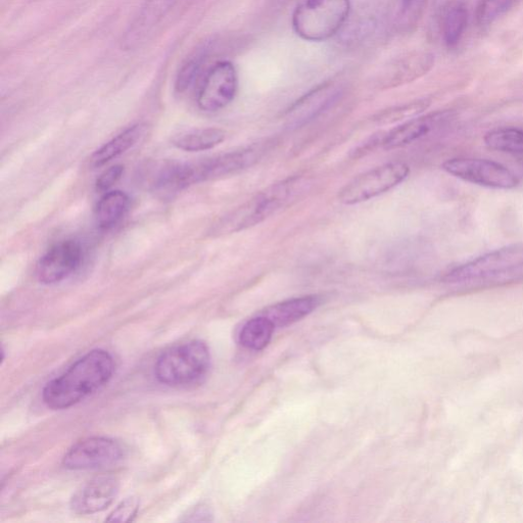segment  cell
<instances>
[{"mask_svg": "<svg viewBox=\"0 0 523 523\" xmlns=\"http://www.w3.org/2000/svg\"><path fill=\"white\" fill-rule=\"evenodd\" d=\"M124 450L115 440L93 437L78 442L65 455L63 465L70 470L100 469L117 464Z\"/></svg>", "mask_w": 523, "mask_h": 523, "instance_id": "obj_9", "label": "cell"}, {"mask_svg": "<svg viewBox=\"0 0 523 523\" xmlns=\"http://www.w3.org/2000/svg\"><path fill=\"white\" fill-rule=\"evenodd\" d=\"M123 172L124 169L120 165L111 167L98 179V189L101 190V192H106V190H109L115 183L119 181L123 175Z\"/></svg>", "mask_w": 523, "mask_h": 523, "instance_id": "obj_27", "label": "cell"}, {"mask_svg": "<svg viewBox=\"0 0 523 523\" xmlns=\"http://www.w3.org/2000/svg\"><path fill=\"white\" fill-rule=\"evenodd\" d=\"M129 197L115 190L106 194L97 207V220L102 229H111L116 226L128 212Z\"/></svg>", "mask_w": 523, "mask_h": 523, "instance_id": "obj_19", "label": "cell"}, {"mask_svg": "<svg viewBox=\"0 0 523 523\" xmlns=\"http://www.w3.org/2000/svg\"><path fill=\"white\" fill-rule=\"evenodd\" d=\"M467 20V10L462 4H453L446 11L443 21V34L449 47L457 45L460 41L466 29Z\"/></svg>", "mask_w": 523, "mask_h": 523, "instance_id": "obj_23", "label": "cell"}, {"mask_svg": "<svg viewBox=\"0 0 523 523\" xmlns=\"http://www.w3.org/2000/svg\"><path fill=\"white\" fill-rule=\"evenodd\" d=\"M81 261L80 245L75 241H64L42 256L36 267V276L44 284L58 283L74 273Z\"/></svg>", "mask_w": 523, "mask_h": 523, "instance_id": "obj_10", "label": "cell"}, {"mask_svg": "<svg viewBox=\"0 0 523 523\" xmlns=\"http://www.w3.org/2000/svg\"><path fill=\"white\" fill-rule=\"evenodd\" d=\"M146 132V126L137 124L124 132L120 133L118 136L113 138L100 150L94 153L91 158V165L93 167H101L119 157L120 155L127 152L129 149L136 145V142L139 138L144 135Z\"/></svg>", "mask_w": 523, "mask_h": 523, "instance_id": "obj_17", "label": "cell"}, {"mask_svg": "<svg viewBox=\"0 0 523 523\" xmlns=\"http://www.w3.org/2000/svg\"><path fill=\"white\" fill-rule=\"evenodd\" d=\"M412 2H413V0H405V3H406L407 5H410Z\"/></svg>", "mask_w": 523, "mask_h": 523, "instance_id": "obj_29", "label": "cell"}, {"mask_svg": "<svg viewBox=\"0 0 523 523\" xmlns=\"http://www.w3.org/2000/svg\"><path fill=\"white\" fill-rule=\"evenodd\" d=\"M210 366L208 346L201 341H192L165 351L156 362L155 375L163 385L185 387L201 382Z\"/></svg>", "mask_w": 523, "mask_h": 523, "instance_id": "obj_4", "label": "cell"}, {"mask_svg": "<svg viewBox=\"0 0 523 523\" xmlns=\"http://www.w3.org/2000/svg\"><path fill=\"white\" fill-rule=\"evenodd\" d=\"M261 158V151L248 149L232 152L214 159H210L190 166L193 183L208 179H215L231 175L252 167Z\"/></svg>", "mask_w": 523, "mask_h": 523, "instance_id": "obj_13", "label": "cell"}, {"mask_svg": "<svg viewBox=\"0 0 523 523\" xmlns=\"http://www.w3.org/2000/svg\"><path fill=\"white\" fill-rule=\"evenodd\" d=\"M523 269V245H511L473 259L449 271L450 284L507 282Z\"/></svg>", "mask_w": 523, "mask_h": 523, "instance_id": "obj_5", "label": "cell"}, {"mask_svg": "<svg viewBox=\"0 0 523 523\" xmlns=\"http://www.w3.org/2000/svg\"><path fill=\"white\" fill-rule=\"evenodd\" d=\"M430 106V100H418L379 112L372 118V121L376 125L380 126L392 125L401 122L404 123L420 116L424 111L429 109Z\"/></svg>", "mask_w": 523, "mask_h": 523, "instance_id": "obj_22", "label": "cell"}, {"mask_svg": "<svg viewBox=\"0 0 523 523\" xmlns=\"http://www.w3.org/2000/svg\"><path fill=\"white\" fill-rule=\"evenodd\" d=\"M340 95V89L334 83H325L315 88L301 99L291 110L290 113L296 115L301 120H308L322 112L329 105L334 103Z\"/></svg>", "mask_w": 523, "mask_h": 523, "instance_id": "obj_16", "label": "cell"}, {"mask_svg": "<svg viewBox=\"0 0 523 523\" xmlns=\"http://www.w3.org/2000/svg\"><path fill=\"white\" fill-rule=\"evenodd\" d=\"M410 167L403 162L388 163L366 171L348 182L339 192V201L354 206L382 196L405 181Z\"/></svg>", "mask_w": 523, "mask_h": 523, "instance_id": "obj_6", "label": "cell"}, {"mask_svg": "<svg viewBox=\"0 0 523 523\" xmlns=\"http://www.w3.org/2000/svg\"><path fill=\"white\" fill-rule=\"evenodd\" d=\"M114 371L112 355L105 350H93L51 380L43 389L42 400L53 410L73 407L107 385Z\"/></svg>", "mask_w": 523, "mask_h": 523, "instance_id": "obj_1", "label": "cell"}, {"mask_svg": "<svg viewBox=\"0 0 523 523\" xmlns=\"http://www.w3.org/2000/svg\"><path fill=\"white\" fill-rule=\"evenodd\" d=\"M434 63L433 55L427 53H415L397 59L386 67L380 84L388 89L411 83L429 73Z\"/></svg>", "mask_w": 523, "mask_h": 523, "instance_id": "obj_14", "label": "cell"}, {"mask_svg": "<svg viewBox=\"0 0 523 523\" xmlns=\"http://www.w3.org/2000/svg\"><path fill=\"white\" fill-rule=\"evenodd\" d=\"M239 75L229 61L215 63L205 74L198 92V106L208 113L223 110L236 97Z\"/></svg>", "mask_w": 523, "mask_h": 523, "instance_id": "obj_8", "label": "cell"}, {"mask_svg": "<svg viewBox=\"0 0 523 523\" xmlns=\"http://www.w3.org/2000/svg\"><path fill=\"white\" fill-rule=\"evenodd\" d=\"M515 0H480L478 20L481 25H489L506 13Z\"/></svg>", "mask_w": 523, "mask_h": 523, "instance_id": "obj_25", "label": "cell"}, {"mask_svg": "<svg viewBox=\"0 0 523 523\" xmlns=\"http://www.w3.org/2000/svg\"><path fill=\"white\" fill-rule=\"evenodd\" d=\"M321 304L318 296H305L275 304L261 315L267 317L275 327L292 325L314 312Z\"/></svg>", "mask_w": 523, "mask_h": 523, "instance_id": "obj_15", "label": "cell"}, {"mask_svg": "<svg viewBox=\"0 0 523 523\" xmlns=\"http://www.w3.org/2000/svg\"><path fill=\"white\" fill-rule=\"evenodd\" d=\"M486 146L500 153L523 156V130L519 128H497L485 135Z\"/></svg>", "mask_w": 523, "mask_h": 523, "instance_id": "obj_21", "label": "cell"}, {"mask_svg": "<svg viewBox=\"0 0 523 523\" xmlns=\"http://www.w3.org/2000/svg\"><path fill=\"white\" fill-rule=\"evenodd\" d=\"M139 509V500L130 497L121 502L117 508L109 515L107 521L111 522H131L134 520Z\"/></svg>", "mask_w": 523, "mask_h": 523, "instance_id": "obj_26", "label": "cell"}, {"mask_svg": "<svg viewBox=\"0 0 523 523\" xmlns=\"http://www.w3.org/2000/svg\"><path fill=\"white\" fill-rule=\"evenodd\" d=\"M225 136V131L218 128L199 129L176 136L173 145L185 152H203L222 144Z\"/></svg>", "mask_w": 523, "mask_h": 523, "instance_id": "obj_18", "label": "cell"}, {"mask_svg": "<svg viewBox=\"0 0 523 523\" xmlns=\"http://www.w3.org/2000/svg\"><path fill=\"white\" fill-rule=\"evenodd\" d=\"M118 494V480L113 475H100L75 493L70 506L80 515L99 513L111 506Z\"/></svg>", "mask_w": 523, "mask_h": 523, "instance_id": "obj_12", "label": "cell"}, {"mask_svg": "<svg viewBox=\"0 0 523 523\" xmlns=\"http://www.w3.org/2000/svg\"><path fill=\"white\" fill-rule=\"evenodd\" d=\"M453 116L452 111H441L408 120L385 134L383 148L392 151L415 144L445 125Z\"/></svg>", "mask_w": 523, "mask_h": 523, "instance_id": "obj_11", "label": "cell"}, {"mask_svg": "<svg viewBox=\"0 0 523 523\" xmlns=\"http://www.w3.org/2000/svg\"><path fill=\"white\" fill-rule=\"evenodd\" d=\"M274 329V324L260 314L244 325L240 334V343L249 350L261 351L270 343Z\"/></svg>", "mask_w": 523, "mask_h": 523, "instance_id": "obj_20", "label": "cell"}, {"mask_svg": "<svg viewBox=\"0 0 523 523\" xmlns=\"http://www.w3.org/2000/svg\"><path fill=\"white\" fill-rule=\"evenodd\" d=\"M442 168L454 177L489 188L513 189L519 184L517 176L507 167L486 159H450Z\"/></svg>", "mask_w": 523, "mask_h": 523, "instance_id": "obj_7", "label": "cell"}, {"mask_svg": "<svg viewBox=\"0 0 523 523\" xmlns=\"http://www.w3.org/2000/svg\"><path fill=\"white\" fill-rule=\"evenodd\" d=\"M301 184L299 177L272 184L264 192L227 215L218 224L216 232L235 233L259 225L287 206L298 194Z\"/></svg>", "mask_w": 523, "mask_h": 523, "instance_id": "obj_2", "label": "cell"}, {"mask_svg": "<svg viewBox=\"0 0 523 523\" xmlns=\"http://www.w3.org/2000/svg\"><path fill=\"white\" fill-rule=\"evenodd\" d=\"M205 60L206 55L204 51H200L187 59L177 75L176 90L178 92H184L194 85L201 73Z\"/></svg>", "mask_w": 523, "mask_h": 523, "instance_id": "obj_24", "label": "cell"}, {"mask_svg": "<svg viewBox=\"0 0 523 523\" xmlns=\"http://www.w3.org/2000/svg\"><path fill=\"white\" fill-rule=\"evenodd\" d=\"M351 10V0H302L293 14V29L303 40L326 41L341 31Z\"/></svg>", "mask_w": 523, "mask_h": 523, "instance_id": "obj_3", "label": "cell"}, {"mask_svg": "<svg viewBox=\"0 0 523 523\" xmlns=\"http://www.w3.org/2000/svg\"><path fill=\"white\" fill-rule=\"evenodd\" d=\"M170 7L176 9L184 0H164Z\"/></svg>", "mask_w": 523, "mask_h": 523, "instance_id": "obj_28", "label": "cell"}]
</instances>
